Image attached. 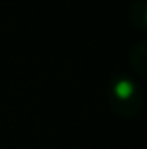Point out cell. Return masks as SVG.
I'll list each match as a JSON object with an SVG mask.
<instances>
[{
  "label": "cell",
  "mask_w": 147,
  "mask_h": 149,
  "mask_svg": "<svg viewBox=\"0 0 147 149\" xmlns=\"http://www.w3.org/2000/svg\"><path fill=\"white\" fill-rule=\"evenodd\" d=\"M130 65L136 73L147 78V38L139 41L130 52Z\"/></svg>",
  "instance_id": "7a4b0ae2"
},
{
  "label": "cell",
  "mask_w": 147,
  "mask_h": 149,
  "mask_svg": "<svg viewBox=\"0 0 147 149\" xmlns=\"http://www.w3.org/2000/svg\"><path fill=\"white\" fill-rule=\"evenodd\" d=\"M108 98L115 114L122 118H135L141 113L144 95L139 84L125 73H115L108 81Z\"/></svg>",
  "instance_id": "6da1fadb"
},
{
  "label": "cell",
  "mask_w": 147,
  "mask_h": 149,
  "mask_svg": "<svg viewBox=\"0 0 147 149\" xmlns=\"http://www.w3.org/2000/svg\"><path fill=\"white\" fill-rule=\"evenodd\" d=\"M130 19L133 26L141 32H147V0H138L130 8Z\"/></svg>",
  "instance_id": "3957f363"
}]
</instances>
